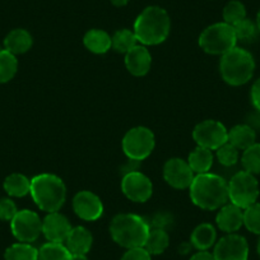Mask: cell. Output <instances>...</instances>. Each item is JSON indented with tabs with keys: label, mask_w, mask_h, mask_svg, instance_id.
Listing matches in <instances>:
<instances>
[{
	"label": "cell",
	"mask_w": 260,
	"mask_h": 260,
	"mask_svg": "<svg viewBox=\"0 0 260 260\" xmlns=\"http://www.w3.org/2000/svg\"><path fill=\"white\" fill-rule=\"evenodd\" d=\"M192 139L198 146L216 151L229 141V130L221 121L204 120L195 125L192 130Z\"/></svg>",
	"instance_id": "obj_9"
},
{
	"label": "cell",
	"mask_w": 260,
	"mask_h": 260,
	"mask_svg": "<svg viewBox=\"0 0 260 260\" xmlns=\"http://www.w3.org/2000/svg\"><path fill=\"white\" fill-rule=\"evenodd\" d=\"M216 223L226 234H235L244 226V209L235 204H224L216 216Z\"/></svg>",
	"instance_id": "obj_17"
},
{
	"label": "cell",
	"mask_w": 260,
	"mask_h": 260,
	"mask_svg": "<svg viewBox=\"0 0 260 260\" xmlns=\"http://www.w3.org/2000/svg\"><path fill=\"white\" fill-rule=\"evenodd\" d=\"M73 229L69 219L60 212L47 213L42 219V234L49 242L64 244L69 232Z\"/></svg>",
	"instance_id": "obj_15"
},
{
	"label": "cell",
	"mask_w": 260,
	"mask_h": 260,
	"mask_svg": "<svg viewBox=\"0 0 260 260\" xmlns=\"http://www.w3.org/2000/svg\"><path fill=\"white\" fill-rule=\"evenodd\" d=\"M83 44L87 50L93 54H105L111 49V36L100 28L89 29L83 37Z\"/></svg>",
	"instance_id": "obj_22"
},
{
	"label": "cell",
	"mask_w": 260,
	"mask_h": 260,
	"mask_svg": "<svg viewBox=\"0 0 260 260\" xmlns=\"http://www.w3.org/2000/svg\"><path fill=\"white\" fill-rule=\"evenodd\" d=\"M34 45L32 35L27 29L16 28L4 39V49L13 55H21L28 51Z\"/></svg>",
	"instance_id": "obj_19"
},
{
	"label": "cell",
	"mask_w": 260,
	"mask_h": 260,
	"mask_svg": "<svg viewBox=\"0 0 260 260\" xmlns=\"http://www.w3.org/2000/svg\"><path fill=\"white\" fill-rule=\"evenodd\" d=\"M213 159L214 157L211 149L197 146L194 151L190 152L187 157V164L194 174H206V172H209V170L213 166Z\"/></svg>",
	"instance_id": "obj_23"
},
{
	"label": "cell",
	"mask_w": 260,
	"mask_h": 260,
	"mask_svg": "<svg viewBox=\"0 0 260 260\" xmlns=\"http://www.w3.org/2000/svg\"><path fill=\"white\" fill-rule=\"evenodd\" d=\"M16 203L9 198H0V219L2 221H12L17 214Z\"/></svg>",
	"instance_id": "obj_35"
},
{
	"label": "cell",
	"mask_w": 260,
	"mask_h": 260,
	"mask_svg": "<svg viewBox=\"0 0 260 260\" xmlns=\"http://www.w3.org/2000/svg\"><path fill=\"white\" fill-rule=\"evenodd\" d=\"M71 260H89L87 254H72Z\"/></svg>",
	"instance_id": "obj_41"
},
{
	"label": "cell",
	"mask_w": 260,
	"mask_h": 260,
	"mask_svg": "<svg viewBox=\"0 0 260 260\" xmlns=\"http://www.w3.org/2000/svg\"><path fill=\"white\" fill-rule=\"evenodd\" d=\"M32 199L41 211L52 213L59 212L67 199V186L54 174H40L31 179Z\"/></svg>",
	"instance_id": "obj_4"
},
{
	"label": "cell",
	"mask_w": 260,
	"mask_h": 260,
	"mask_svg": "<svg viewBox=\"0 0 260 260\" xmlns=\"http://www.w3.org/2000/svg\"><path fill=\"white\" fill-rule=\"evenodd\" d=\"M6 260H39V249L28 242L11 245L4 252Z\"/></svg>",
	"instance_id": "obj_26"
},
{
	"label": "cell",
	"mask_w": 260,
	"mask_h": 260,
	"mask_svg": "<svg viewBox=\"0 0 260 260\" xmlns=\"http://www.w3.org/2000/svg\"><path fill=\"white\" fill-rule=\"evenodd\" d=\"M11 230L13 236L19 242L36 241L42 234V219L39 214L29 209H22L17 212L11 221Z\"/></svg>",
	"instance_id": "obj_10"
},
{
	"label": "cell",
	"mask_w": 260,
	"mask_h": 260,
	"mask_svg": "<svg viewBox=\"0 0 260 260\" xmlns=\"http://www.w3.org/2000/svg\"><path fill=\"white\" fill-rule=\"evenodd\" d=\"M112 3V6L115 7H119V8H121V7H125L127 3H129V0H110Z\"/></svg>",
	"instance_id": "obj_40"
},
{
	"label": "cell",
	"mask_w": 260,
	"mask_h": 260,
	"mask_svg": "<svg viewBox=\"0 0 260 260\" xmlns=\"http://www.w3.org/2000/svg\"><path fill=\"white\" fill-rule=\"evenodd\" d=\"M122 151L130 161H143L153 152L156 138L151 129L136 126L127 130L121 142Z\"/></svg>",
	"instance_id": "obj_8"
},
{
	"label": "cell",
	"mask_w": 260,
	"mask_h": 260,
	"mask_svg": "<svg viewBox=\"0 0 260 260\" xmlns=\"http://www.w3.org/2000/svg\"><path fill=\"white\" fill-rule=\"evenodd\" d=\"M213 256L214 260H247L249 244L241 235L227 234L216 242Z\"/></svg>",
	"instance_id": "obj_12"
},
{
	"label": "cell",
	"mask_w": 260,
	"mask_h": 260,
	"mask_svg": "<svg viewBox=\"0 0 260 260\" xmlns=\"http://www.w3.org/2000/svg\"><path fill=\"white\" fill-rule=\"evenodd\" d=\"M244 226L250 232L260 236V203L256 202L244 209Z\"/></svg>",
	"instance_id": "obj_33"
},
{
	"label": "cell",
	"mask_w": 260,
	"mask_h": 260,
	"mask_svg": "<svg viewBox=\"0 0 260 260\" xmlns=\"http://www.w3.org/2000/svg\"><path fill=\"white\" fill-rule=\"evenodd\" d=\"M64 244L72 254H87L93 245V236L88 229L77 226L71 230Z\"/></svg>",
	"instance_id": "obj_18"
},
{
	"label": "cell",
	"mask_w": 260,
	"mask_h": 260,
	"mask_svg": "<svg viewBox=\"0 0 260 260\" xmlns=\"http://www.w3.org/2000/svg\"><path fill=\"white\" fill-rule=\"evenodd\" d=\"M217 232L212 223H201L195 227L190 236V244L197 250H209L216 245Z\"/></svg>",
	"instance_id": "obj_20"
},
{
	"label": "cell",
	"mask_w": 260,
	"mask_h": 260,
	"mask_svg": "<svg viewBox=\"0 0 260 260\" xmlns=\"http://www.w3.org/2000/svg\"><path fill=\"white\" fill-rule=\"evenodd\" d=\"M134 34L144 46H154L166 41L171 31L169 13L161 7H147L134 22Z\"/></svg>",
	"instance_id": "obj_2"
},
{
	"label": "cell",
	"mask_w": 260,
	"mask_h": 260,
	"mask_svg": "<svg viewBox=\"0 0 260 260\" xmlns=\"http://www.w3.org/2000/svg\"><path fill=\"white\" fill-rule=\"evenodd\" d=\"M255 23H256V26H257V29H259V32H260V9H259V12H257V16H256V22H255Z\"/></svg>",
	"instance_id": "obj_43"
},
{
	"label": "cell",
	"mask_w": 260,
	"mask_h": 260,
	"mask_svg": "<svg viewBox=\"0 0 260 260\" xmlns=\"http://www.w3.org/2000/svg\"><path fill=\"white\" fill-rule=\"evenodd\" d=\"M195 174L190 169L187 161L182 158H170L164 166V179L175 189H189Z\"/></svg>",
	"instance_id": "obj_13"
},
{
	"label": "cell",
	"mask_w": 260,
	"mask_h": 260,
	"mask_svg": "<svg viewBox=\"0 0 260 260\" xmlns=\"http://www.w3.org/2000/svg\"><path fill=\"white\" fill-rule=\"evenodd\" d=\"M151 226L143 217L133 213H120L110 223L112 240L125 249L143 247L147 241Z\"/></svg>",
	"instance_id": "obj_3"
},
{
	"label": "cell",
	"mask_w": 260,
	"mask_h": 260,
	"mask_svg": "<svg viewBox=\"0 0 260 260\" xmlns=\"http://www.w3.org/2000/svg\"><path fill=\"white\" fill-rule=\"evenodd\" d=\"M73 211L83 221H96L104 214V204L93 191L82 190L74 195Z\"/></svg>",
	"instance_id": "obj_14"
},
{
	"label": "cell",
	"mask_w": 260,
	"mask_h": 260,
	"mask_svg": "<svg viewBox=\"0 0 260 260\" xmlns=\"http://www.w3.org/2000/svg\"><path fill=\"white\" fill-rule=\"evenodd\" d=\"M190 247H191V244H182L181 246H180V252L186 254V252L190 251Z\"/></svg>",
	"instance_id": "obj_42"
},
{
	"label": "cell",
	"mask_w": 260,
	"mask_h": 260,
	"mask_svg": "<svg viewBox=\"0 0 260 260\" xmlns=\"http://www.w3.org/2000/svg\"><path fill=\"white\" fill-rule=\"evenodd\" d=\"M189 260H214V256L209 250H198Z\"/></svg>",
	"instance_id": "obj_39"
},
{
	"label": "cell",
	"mask_w": 260,
	"mask_h": 260,
	"mask_svg": "<svg viewBox=\"0 0 260 260\" xmlns=\"http://www.w3.org/2000/svg\"><path fill=\"white\" fill-rule=\"evenodd\" d=\"M259 198V182L255 175L239 171L229 181V201L241 209L256 203Z\"/></svg>",
	"instance_id": "obj_7"
},
{
	"label": "cell",
	"mask_w": 260,
	"mask_h": 260,
	"mask_svg": "<svg viewBox=\"0 0 260 260\" xmlns=\"http://www.w3.org/2000/svg\"><path fill=\"white\" fill-rule=\"evenodd\" d=\"M152 65V55L144 45H137L125 54V67L134 77H143L149 72Z\"/></svg>",
	"instance_id": "obj_16"
},
{
	"label": "cell",
	"mask_w": 260,
	"mask_h": 260,
	"mask_svg": "<svg viewBox=\"0 0 260 260\" xmlns=\"http://www.w3.org/2000/svg\"><path fill=\"white\" fill-rule=\"evenodd\" d=\"M121 190L129 201L136 203H146L152 197L153 184L143 172L133 170V171H127L122 176Z\"/></svg>",
	"instance_id": "obj_11"
},
{
	"label": "cell",
	"mask_w": 260,
	"mask_h": 260,
	"mask_svg": "<svg viewBox=\"0 0 260 260\" xmlns=\"http://www.w3.org/2000/svg\"><path fill=\"white\" fill-rule=\"evenodd\" d=\"M217 151V159L219 161V164L222 166H226V167H231L235 166L237 164L240 158V153H239V149L236 147L232 146L231 143L226 142L223 146L219 147Z\"/></svg>",
	"instance_id": "obj_34"
},
{
	"label": "cell",
	"mask_w": 260,
	"mask_h": 260,
	"mask_svg": "<svg viewBox=\"0 0 260 260\" xmlns=\"http://www.w3.org/2000/svg\"><path fill=\"white\" fill-rule=\"evenodd\" d=\"M222 16H223V22L235 26L240 21L246 18V8L239 0H231L224 6Z\"/></svg>",
	"instance_id": "obj_31"
},
{
	"label": "cell",
	"mask_w": 260,
	"mask_h": 260,
	"mask_svg": "<svg viewBox=\"0 0 260 260\" xmlns=\"http://www.w3.org/2000/svg\"><path fill=\"white\" fill-rule=\"evenodd\" d=\"M4 190L7 194L14 198H22L31 191V180L23 174H11L4 180Z\"/></svg>",
	"instance_id": "obj_24"
},
{
	"label": "cell",
	"mask_w": 260,
	"mask_h": 260,
	"mask_svg": "<svg viewBox=\"0 0 260 260\" xmlns=\"http://www.w3.org/2000/svg\"><path fill=\"white\" fill-rule=\"evenodd\" d=\"M120 260H152V255L144 247L126 249Z\"/></svg>",
	"instance_id": "obj_36"
},
{
	"label": "cell",
	"mask_w": 260,
	"mask_h": 260,
	"mask_svg": "<svg viewBox=\"0 0 260 260\" xmlns=\"http://www.w3.org/2000/svg\"><path fill=\"white\" fill-rule=\"evenodd\" d=\"M137 45H138V39L136 34L127 28L119 29L115 32L114 36H111V49L120 54H126Z\"/></svg>",
	"instance_id": "obj_27"
},
{
	"label": "cell",
	"mask_w": 260,
	"mask_h": 260,
	"mask_svg": "<svg viewBox=\"0 0 260 260\" xmlns=\"http://www.w3.org/2000/svg\"><path fill=\"white\" fill-rule=\"evenodd\" d=\"M18 71V60L16 55L0 49V83H7L12 81Z\"/></svg>",
	"instance_id": "obj_29"
},
{
	"label": "cell",
	"mask_w": 260,
	"mask_h": 260,
	"mask_svg": "<svg viewBox=\"0 0 260 260\" xmlns=\"http://www.w3.org/2000/svg\"><path fill=\"white\" fill-rule=\"evenodd\" d=\"M250 97H251V102L255 109L260 111V78L256 79L254 82V84H252Z\"/></svg>",
	"instance_id": "obj_38"
},
{
	"label": "cell",
	"mask_w": 260,
	"mask_h": 260,
	"mask_svg": "<svg viewBox=\"0 0 260 260\" xmlns=\"http://www.w3.org/2000/svg\"><path fill=\"white\" fill-rule=\"evenodd\" d=\"M256 250H257V254H259V257H260V239H259V242H257Z\"/></svg>",
	"instance_id": "obj_44"
},
{
	"label": "cell",
	"mask_w": 260,
	"mask_h": 260,
	"mask_svg": "<svg viewBox=\"0 0 260 260\" xmlns=\"http://www.w3.org/2000/svg\"><path fill=\"white\" fill-rule=\"evenodd\" d=\"M219 72L222 79L230 86H244L254 76L255 60L247 50L235 46L222 55Z\"/></svg>",
	"instance_id": "obj_5"
},
{
	"label": "cell",
	"mask_w": 260,
	"mask_h": 260,
	"mask_svg": "<svg viewBox=\"0 0 260 260\" xmlns=\"http://www.w3.org/2000/svg\"><path fill=\"white\" fill-rule=\"evenodd\" d=\"M172 224V217L169 213H158L153 217L152 222L149 223V226H152V229H162L166 230L167 227Z\"/></svg>",
	"instance_id": "obj_37"
},
{
	"label": "cell",
	"mask_w": 260,
	"mask_h": 260,
	"mask_svg": "<svg viewBox=\"0 0 260 260\" xmlns=\"http://www.w3.org/2000/svg\"><path fill=\"white\" fill-rule=\"evenodd\" d=\"M229 143L236 147L239 151H245L256 143V133L251 126L246 124L235 125L232 129L229 130Z\"/></svg>",
	"instance_id": "obj_21"
},
{
	"label": "cell",
	"mask_w": 260,
	"mask_h": 260,
	"mask_svg": "<svg viewBox=\"0 0 260 260\" xmlns=\"http://www.w3.org/2000/svg\"><path fill=\"white\" fill-rule=\"evenodd\" d=\"M199 46L211 55H223L237 44L235 29L226 22H218L207 27L199 36Z\"/></svg>",
	"instance_id": "obj_6"
},
{
	"label": "cell",
	"mask_w": 260,
	"mask_h": 260,
	"mask_svg": "<svg viewBox=\"0 0 260 260\" xmlns=\"http://www.w3.org/2000/svg\"><path fill=\"white\" fill-rule=\"evenodd\" d=\"M189 191L192 203L206 211H216L229 202V182L212 172L195 175Z\"/></svg>",
	"instance_id": "obj_1"
},
{
	"label": "cell",
	"mask_w": 260,
	"mask_h": 260,
	"mask_svg": "<svg viewBox=\"0 0 260 260\" xmlns=\"http://www.w3.org/2000/svg\"><path fill=\"white\" fill-rule=\"evenodd\" d=\"M241 165L244 171L252 175L260 174V143H254L242 152Z\"/></svg>",
	"instance_id": "obj_30"
},
{
	"label": "cell",
	"mask_w": 260,
	"mask_h": 260,
	"mask_svg": "<svg viewBox=\"0 0 260 260\" xmlns=\"http://www.w3.org/2000/svg\"><path fill=\"white\" fill-rule=\"evenodd\" d=\"M232 27H234L235 29V35H236L237 41L242 42H250L252 41V40H255L257 36V32H259L256 23L249 18L242 19V21H240L239 23H236Z\"/></svg>",
	"instance_id": "obj_32"
},
{
	"label": "cell",
	"mask_w": 260,
	"mask_h": 260,
	"mask_svg": "<svg viewBox=\"0 0 260 260\" xmlns=\"http://www.w3.org/2000/svg\"><path fill=\"white\" fill-rule=\"evenodd\" d=\"M72 252L65 244L46 242L39 249V260H71Z\"/></svg>",
	"instance_id": "obj_28"
},
{
	"label": "cell",
	"mask_w": 260,
	"mask_h": 260,
	"mask_svg": "<svg viewBox=\"0 0 260 260\" xmlns=\"http://www.w3.org/2000/svg\"><path fill=\"white\" fill-rule=\"evenodd\" d=\"M170 245V236L166 230L151 229L147 241L144 244V249L151 255L164 254Z\"/></svg>",
	"instance_id": "obj_25"
}]
</instances>
